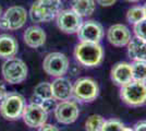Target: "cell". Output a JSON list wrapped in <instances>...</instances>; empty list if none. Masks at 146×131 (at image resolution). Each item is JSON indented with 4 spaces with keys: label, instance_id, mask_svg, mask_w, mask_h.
<instances>
[{
    "label": "cell",
    "instance_id": "7402d4cb",
    "mask_svg": "<svg viewBox=\"0 0 146 131\" xmlns=\"http://www.w3.org/2000/svg\"><path fill=\"white\" fill-rule=\"evenodd\" d=\"M105 119L100 115H91L85 121V131H102Z\"/></svg>",
    "mask_w": 146,
    "mask_h": 131
},
{
    "label": "cell",
    "instance_id": "cb8c5ba5",
    "mask_svg": "<svg viewBox=\"0 0 146 131\" xmlns=\"http://www.w3.org/2000/svg\"><path fill=\"white\" fill-rule=\"evenodd\" d=\"M124 125L122 124L121 120L119 119H109V120H105L102 128V131H121L123 129Z\"/></svg>",
    "mask_w": 146,
    "mask_h": 131
},
{
    "label": "cell",
    "instance_id": "3957f363",
    "mask_svg": "<svg viewBox=\"0 0 146 131\" xmlns=\"http://www.w3.org/2000/svg\"><path fill=\"white\" fill-rule=\"evenodd\" d=\"M1 73L5 81L9 84H20L26 80L29 69L26 63L17 57L6 59L2 63Z\"/></svg>",
    "mask_w": 146,
    "mask_h": 131
},
{
    "label": "cell",
    "instance_id": "83f0119b",
    "mask_svg": "<svg viewBox=\"0 0 146 131\" xmlns=\"http://www.w3.org/2000/svg\"><path fill=\"white\" fill-rule=\"evenodd\" d=\"M8 94V91H7V87L5 85V83L2 81H0V102L3 100Z\"/></svg>",
    "mask_w": 146,
    "mask_h": 131
},
{
    "label": "cell",
    "instance_id": "603a6c76",
    "mask_svg": "<svg viewBox=\"0 0 146 131\" xmlns=\"http://www.w3.org/2000/svg\"><path fill=\"white\" fill-rule=\"evenodd\" d=\"M131 66L133 80L146 83V61H134Z\"/></svg>",
    "mask_w": 146,
    "mask_h": 131
},
{
    "label": "cell",
    "instance_id": "2e32d148",
    "mask_svg": "<svg viewBox=\"0 0 146 131\" xmlns=\"http://www.w3.org/2000/svg\"><path fill=\"white\" fill-rule=\"evenodd\" d=\"M110 76L115 84L119 85V86H123L133 80L132 66L128 63H116L111 69Z\"/></svg>",
    "mask_w": 146,
    "mask_h": 131
},
{
    "label": "cell",
    "instance_id": "44dd1931",
    "mask_svg": "<svg viewBox=\"0 0 146 131\" xmlns=\"http://www.w3.org/2000/svg\"><path fill=\"white\" fill-rule=\"evenodd\" d=\"M143 19H145V11L143 7H132L127 12V21L130 24H135Z\"/></svg>",
    "mask_w": 146,
    "mask_h": 131
},
{
    "label": "cell",
    "instance_id": "d4e9b609",
    "mask_svg": "<svg viewBox=\"0 0 146 131\" xmlns=\"http://www.w3.org/2000/svg\"><path fill=\"white\" fill-rule=\"evenodd\" d=\"M133 31L136 37L146 41V18L134 24Z\"/></svg>",
    "mask_w": 146,
    "mask_h": 131
},
{
    "label": "cell",
    "instance_id": "d6a6232c",
    "mask_svg": "<svg viewBox=\"0 0 146 131\" xmlns=\"http://www.w3.org/2000/svg\"><path fill=\"white\" fill-rule=\"evenodd\" d=\"M144 8V11H145V18H146V3H145V6L143 7Z\"/></svg>",
    "mask_w": 146,
    "mask_h": 131
},
{
    "label": "cell",
    "instance_id": "d6986e66",
    "mask_svg": "<svg viewBox=\"0 0 146 131\" xmlns=\"http://www.w3.org/2000/svg\"><path fill=\"white\" fill-rule=\"evenodd\" d=\"M128 55L133 61H146V41L131 38L128 44Z\"/></svg>",
    "mask_w": 146,
    "mask_h": 131
},
{
    "label": "cell",
    "instance_id": "484cf974",
    "mask_svg": "<svg viewBox=\"0 0 146 131\" xmlns=\"http://www.w3.org/2000/svg\"><path fill=\"white\" fill-rule=\"evenodd\" d=\"M37 131H60L58 127H56L55 125H51V124H44L43 126H40L38 128Z\"/></svg>",
    "mask_w": 146,
    "mask_h": 131
},
{
    "label": "cell",
    "instance_id": "9c48e42d",
    "mask_svg": "<svg viewBox=\"0 0 146 131\" xmlns=\"http://www.w3.org/2000/svg\"><path fill=\"white\" fill-rule=\"evenodd\" d=\"M47 118H48V112L43 106L35 103L25 105L22 114V119L27 127L33 129H38L40 126L47 122Z\"/></svg>",
    "mask_w": 146,
    "mask_h": 131
},
{
    "label": "cell",
    "instance_id": "8fae6325",
    "mask_svg": "<svg viewBox=\"0 0 146 131\" xmlns=\"http://www.w3.org/2000/svg\"><path fill=\"white\" fill-rule=\"evenodd\" d=\"M56 21L59 30L67 34L78 33L79 29L83 23L82 17L74 12L72 9L60 11L56 17Z\"/></svg>",
    "mask_w": 146,
    "mask_h": 131
},
{
    "label": "cell",
    "instance_id": "52a82bcc",
    "mask_svg": "<svg viewBox=\"0 0 146 131\" xmlns=\"http://www.w3.org/2000/svg\"><path fill=\"white\" fill-rule=\"evenodd\" d=\"M27 20V11L23 7L13 6L7 9L0 18V27L8 31L22 29Z\"/></svg>",
    "mask_w": 146,
    "mask_h": 131
},
{
    "label": "cell",
    "instance_id": "6da1fadb",
    "mask_svg": "<svg viewBox=\"0 0 146 131\" xmlns=\"http://www.w3.org/2000/svg\"><path fill=\"white\" fill-rule=\"evenodd\" d=\"M76 61L87 68L98 67L104 60V49L99 43L81 42L74 48Z\"/></svg>",
    "mask_w": 146,
    "mask_h": 131
},
{
    "label": "cell",
    "instance_id": "ac0fdd59",
    "mask_svg": "<svg viewBox=\"0 0 146 131\" xmlns=\"http://www.w3.org/2000/svg\"><path fill=\"white\" fill-rule=\"evenodd\" d=\"M19 51V44L17 39L9 34L0 35V58L9 59L15 57Z\"/></svg>",
    "mask_w": 146,
    "mask_h": 131
},
{
    "label": "cell",
    "instance_id": "8992f818",
    "mask_svg": "<svg viewBox=\"0 0 146 131\" xmlns=\"http://www.w3.org/2000/svg\"><path fill=\"white\" fill-rule=\"evenodd\" d=\"M98 83L92 78H81L73 84V98L82 103H92L98 97Z\"/></svg>",
    "mask_w": 146,
    "mask_h": 131
},
{
    "label": "cell",
    "instance_id": "f1b7e54d",
    "mask_svg": "<svg viewBox=\"0 0 146 131\" xmlns=\"http://www.w3.org/2000/svg\"><path fill=\"white\" fill-rule=\"evenodd\" d=\"M117 0H96L98 5H100L102 7H110L116 3Z\"/></svg>",
    "mask_w": 146,
    "mask_h": 131
},
{
    "label": "cell",
    "instance_id": "ba28073f",
    "mask_svg": "<svg viewBox=\"0 0 146 131\" xmlns=\"http://www.w3.org/2000/svg\"><path fill=\"white\" fill-rule=\"evenodd\" d=\"M70 67L69 58L62 53H50L45 57L43 61L44 71L50 76L59 78L68 72Z\"/></svg>",
    "mask_w": 146,
    "mask_h": 131
},
{
    "label": "cell",
    "instance_id": "e0dca14e",
    "mask_svg": "<svg viewBox=\"0 0 146 131\" xmlns=\"http://www.w3.org/2000/svg\"><path fill=\"white\" fill-rule=\"evenodd\" d=\"M24 43L31 48H38L42 47L46 43V33L42 27L33 25L26 29L23 34Z\"/></svg>",
    "mask_w": 146,
    "mask_h": 131
},
{
    "label": "cell",
    "instance_id": "4fadbf2b",
    "mask_svg": "<svg viewBox=\"0 0 146 131\" xmlns=\"http://www.w3.org/2000/svg\"><path fill=\"white\" fill-rule=\"evenodd\" d=\"M131 32L125 25L113 24L111 25L107 31V39L111 45L116 47H124L128 46L131 41Z\"/></svg>",
    "mask_w": 146,
    "mask_h": 131
},
{
    "label": "cell",
    "instance_id": "7c38bea8",
    "mask_svg": "<svg viewBox=\"0 0 146 131\" xmlns=\"http://www.w3.org/2000/svg\"><path fill=\"white\" fill-rule=\"evenodd\" d=\"M76 34L81 42L99 43L104 37V27L100 23L90 20L82 23Z\"/></svg>",
    "mask_w": 146,
    "mask_h": 131
},
{
    "label": "cell",
    "instance_id": "7a4b0ae2",
    "mask_svg": "<svg viewBox=\"0 0 146 131\" xmlns=\"http://www.w3.org/2000/svg\"><path fill=\"white\" fill-rule=\"evenodd\" d=\"M60 11V0H36L30 9V18L34 23L49 22Z\"/></svg>",
    "mask_w": 146,
    "mask_h": 131
},
{
    "label": "cell",
    "instance_id": "4dcf8cb0",
    "mask_svg": "<svg viewBox=\"0 0 146 131\" xmlns=\"http://www.w3.org/2000/svg\"><path fill=\"white\" fill-rule=\"evenodd\" d=\"M128 2H139L140 0H127Z\"/></svg>",
    "mask_w": 146,
    "mask_h": 131
},
{
    "label": "cell",
    "instance_id": "4316f807",
    "mask_svg": "<svg viewBox=\"0 0 146 131\" xmlns=\"http://www.w3.org/2000/svg\"><path fill=\"white\" fill-rule=\"evenodd\" d=\"M134 131H146V120H142L136 122L134 126Z\"/></svg>",
    "mask_w": 146,
    "mask_h": 131
},
{
    "label": "cell",
    "instance_id": "30bf717a",
    "mask_svg": "<svg viewBox=\"0 0 146 131\" xmlns=\"http://www.w3.org/2000/svg\"><path fill=\"white\" fill-rule=\"evenodd\" d=\"M54 115L58 122L62 125H70L76 121L80 116V109L74 100H62L56 105Z\"/></svg>",
    "mask_w": 146,
    "mask_h": 131
},
{
    "label": "cell",
    "instance_id": "5bb4252c",
    "mask_svg": "<svg viewBox=\"0 0 146 131\" xmlns=\"http://www.w3.org/2000/svg\"><path fill=\"white\" fill-rule=\"evenodd\" d=\"M31 100H32L31 103L38 104L48 112L55 100L52 97V92H51V83L42 82V83L37 84L34 88L33 96H32Z\"/></svg>",
    "mask_w": 146,
    "mask_h": 131
},
{
    "label": "cell",
    "instance_id": "f546056e",
    "mask_svg": "<svg viewBox=\"0 0 146 131\" xmlns=\"http://www.w3.org/2000/svg\"><path fill=\"white\" fill-rule=\"evenodd\" d=\"M121 131H134L132 128H128V127H123V129Z\"/></svg>",
    "mask_w": 146,
    "mask_h": 131
},
{
    "label": "cell",
    "instance_id": "ffe728a7",
    "mask_svg": "<svg viewBox=\"0 0 146 131\" xmlns=\"http://www.w3.org/2000/svg\"><path fill=\"white\" fill-rule=\"evenodd\" d=\"M95 0H72L71 2V9L82 18L91 17L95 11Z\"/></svg>",
    "mask_w": 146,
    "mask_h": 131
},
{
    "label": "cell",
    "instance_id": "5b68a950",
    "mask_svg": "<svg viewBox=\"0 0 146 131\" xmlns=\"http://www.w3.org/2000/svg\"><path fill=\"white\" fill-rule=\"evenodd\" d=\"M121 100L129 106L139 107L146 103V83L132 80L121 86Z\"/></svg>",
    "mask_w": 146,
    "mask_h": 131
},
{
    "label": "cell",
    "instance_id": "9a60e30c",
    "mask_svg": "<svg viewBox=\"0 0 146 131\" xmlns=\"http://www.w3.org/2000/svg\"><path fill=\"white\" fill-rule=\"evenodd\" d=\"M51 92L55 100H68L73 97V84L67 78L59 76L51 82Z\"/></svg>",
    "mask_w": 146,
    "mask_h": 131
},
{
    "label": "cell",
    "instance_id": "277c9868",
    "mask_svg": "<svg viewBox=\"0 0 146 131\" xmlns=\"http://www.w3.org/2000/svg\"><path fill=\"white\" fill-rule=\"evenodd\" d=\"M24 97L19 93H8L7 96L0 102V115L9 121H14L22 118L25 107Z\"/></svg>",
    "mask_w": 146,
    "mask_h": 131
},
{
    "label": "cell",
    "instance_id": "1f68e13d",
    "mask_svg": "<svg viewBox=\"0 0 146 131\" xmlns=\"http://www.w3.org/2000/svg\"><path fill=\"white\" fill-rule=\"evenodd\" d=\"M2 13H3V11H2V7L0 6V18H1V15H2Z\"/></svg>",
    "mask_w": 146,
    "mask_h": 131
},
{
    "label": "cell",
    "instance_id": "836d02e7",
    "mask_svg": "<svg viewBox=\"0 0 146 131\" xmlns=\"http://www.w3.org/2000/svg\"><path fill=\"white\" fill-rule=\"evenodd\" d=\"M60 1H61V0H60Z\"/></svg>",
    "mask_w": 146,
    "mask_h": 131
}]
</instances>
